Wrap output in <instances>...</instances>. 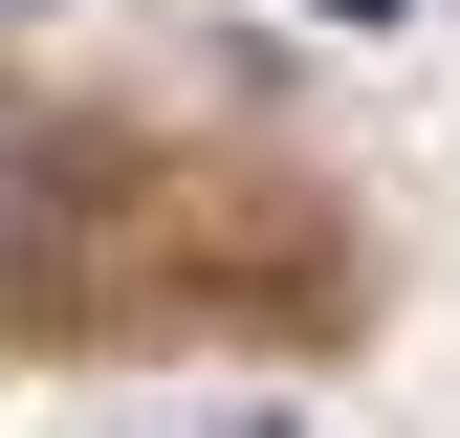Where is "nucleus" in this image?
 Segmentation results:
<instances>
[{"label":"nucleus","mask_w":460,"mask_h":438,"mask_svg":"<svg viewBox=\"0 0 460 438\" xmlns=\"http://www.w3.org/2000/svg\"><path fill=\"white\" fill-rule=\"evenodd\" d=\"M88 153L66 132H0V328H44V307H66V241H88Z\"/></svg>","instance_id":"obj_1"},{"label":"nucleus","mask_w":460,"mask_h":438,"mask_svg":"<svg viewBox=\"0 0 460 438\" xmlns=\"http://www.w3.org/2000/svg\"><path fill=\"white\" fill-rule=\"evenodd\" d=\"M307 22H351V44H394V22H417V0H307Z\"/></svg>","instance_id":"obj_2"},{"label":"nucleus","mask_w":460,"mask_h":438,"mask_svg":"<svg viewBox=\"0 0 460 438\" xmlns=\"http://www.w3.org/2000/svg\"><path fill=\"white\" fill-rule=\"evenodd\" d=\"M242 438H285V416H242Z\"/></svg>","instance_id":"obj_3"}]
</instances>
